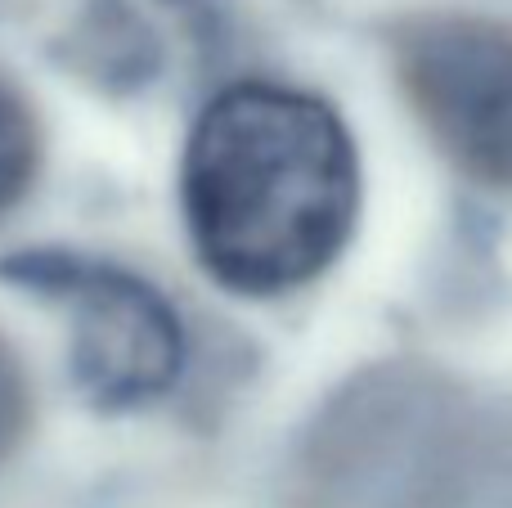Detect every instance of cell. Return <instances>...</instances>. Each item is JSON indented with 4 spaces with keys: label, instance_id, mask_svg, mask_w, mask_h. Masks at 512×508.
Returning a JSON list of instances; mask_svg holds the SVG:
<instances>
[{
    "label": "cell",
    "instance_id": "1",
    "mask_svg": "<svg viewBox=\"0 0 512 508\" xmlns=\"http://www.w3.org/2000/svg\"><path fill=\"white\" fill-rule=\"evenodd\" d=\"M355 207V144L324 99L239 81L198 113L180 158V212L221 288L279 297L310 284L346 248Z\"/></svg>",
    "mask_w": 512,
    "mask_h": 508
},
{
    "label": "cell",
    "instance_id": "2",
    "mask_svg": "<svg viewBox=\"0 0 512 508\" xmlns=\"http://www.w3.org/2000/svg\"><path fill=\"white\" fill-rule=\"evenodd\" d=\"M0 279L63 306L72 324V383L99 410H140L180 374L185 333L167 297L140 275L63 248L14 252Z\"/></svg>",
    "mask_w": 512,
    "mask_h": 508
},
{
    "label": "cell",
    "instance_id": "3",
    "mask_svg": "<svg viewBox=\"0 0 512 508\" xmlns=\"http://www.w3.org/2000/svg\"><path fill=\"white\" fill-rule=\"evenodd\" d=\"M396 72L445 158L512 194V27L468 14L414 18L396 41Z\"/></svg>",
    "mask_w": 512,
    "mask_h": 508
},
{
    "label": "cell",
    "instance_id": "4",
    "mask_svg": "<svg viewBox=\"0 0 512 508\" xmlns=\"http://www.w3.org/2000/svg\"><path fill=\"white\" fill-rule=\"evenodd\" d=\"M41 167V131L27 99L0 77V216L32 189Z\"/></svg>",
    "mask_w": 512,
    "mask_h": 508
},
{
    "label": "cell",
    "instance_id": "5",
    "mask_svg": "<svg viewBox=\"0 0 512 508\" xmlns=\"http://www.w3.org/2000/svg\"><path fill=\"white\" fill-rule=\"evenodd\" d=\"M27 423H32V387H27L23 360L0 338V459L23 441Z\"/></svg>",
    "mask_w": 512,
    "mask_h": 508
}]
</instances>
